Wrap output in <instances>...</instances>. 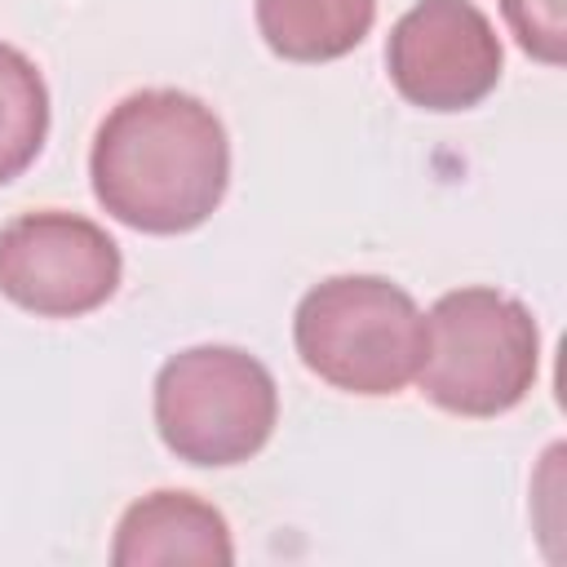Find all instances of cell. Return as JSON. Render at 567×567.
<instances>
[{
	"instance_id": "obj_4",
	"label": "cell",
	"mask_w": 567,
	"mask_h": 567,
	"mask_svg": "<svg viewBox=\"0 0 567 567\" xmlns=\"http://www.w3.org/2000/svg\"><path fill=\"white\" fill-rule=\"evenodd\" d=\"M275 421V377L239 346H190L155 377V430L177 461L239 465L266 447Z\"/></svg>"
},
{
	"instance_id": "obj_1",
	"label": "cell",
	"mask_w": 567,
	"mask_h": 567,
	"mask_svg": "<svg viewBox=\"0 0 567 567\" xmlns=\"http://www.w3.org/2000/svg\"><path fill=\"white\" fill-rule=\"evenodd\" d=\"M89 177L115 221L146 235H182L217 213L230 182V142L195 93L137 89L97 124Z\"/></svg>"
},
{
	"instance_id": "obj_6",
	"label": "cell",
	"mask_w": 567,
	"mask_h": 567,
	"mask_svg": "<svg viewBox=\"0 0 567 567\" xmlns=\"http://www.w3.org/2000/svg\"><path fill=\"white\" fill-rule=\"evenodd\" d=\"M385 66L412 106L465 111L496 89L501 40L474 0H421L394 22Z\"/></svg>"
},
{
	"instance_id": "obj_8",
	"label": "cell",
	"mask_w": 567,
	"mask_h": 567,
	"mask_svg": "<svg viewBox=\"0 0 567 567\" xmlns=\"http://www.w3.org/2000/svg\"><path fill=\"white\" fill-rule=\"evenodd\" d=\"M377 0H257V31L284 62H332L363 44Z\"/></svg>"
},
{
	"instance_id": "obj_9",
	"label": "cell",
	"mask_w": 567,
	"mask_h": 567,
	"mask_svg": "<svg viewBox=\"0 0 567 567\" xmlns=\"http://www.w3.org/2000/svg\"><path fill=\"white\" fill-rule=\"evenodd\" d=\"M49 137V89L35 62L0 40V186L27 173Z\"/></svg>"
},
{
	"instance_id": "obj_2",
	"label": "cell",
	"mask_w": 567,
	"mask_h": 567,
	"mask_svg": "<svg viewBox=\"0 0 567 567\" xmlns=\"http://www.w3.org/2000/svg\"><path fill=\"white\" fill-rule=\"evenodd\" d=\"M540 372V332L523 301L496 288L443 292L425 315L421 394L456 416L518 408Z\"/></svg>"
},
{
	"instance_id": "obj_7",
	"label": "cell",
	"mask_w": 567,
	"mask_h": 567,
	"mask_svg": "<svg viewBox=\"0 0 567 567\" xmlns=\"http://www.w3.org/2000/svg\"><path fill=\"white\" fill-rule=\"evenodd\" d=\"M115 567H151V563H235L230 527L221 509L190 492H151L133 501L115 527L111 545Z\"/></svg>"
},
{
	"instance_id": "obj_3",
	"label": "cell",
	"mask_w": 567,
	"mask_h": 567,
	"mask_svg": "<svg viewBox=\"0 0 567 567\" xmlns=\"http://www.w3.org/2000/svg\"><path fill=\"white\" fill-rule=\"evenodd\" d=\"M301 363L346 394H399L425 354V315L381 275H332L315 284L297 315Z\"/></svg>"
},
{
	"instance_id": "obj_5",
	"label": "cell",
	"mask_w": 567,
	"mask_h": 567,
	"mask_svg": "<svg viewBox=\"0 0 567 567\" xmlns=\"http://www.w3.org/2000/svg\"><path fill=\"white\" fill-rule=\"evenodd\" d=\"M120 270L115 239L80 213L40 208L0 230V292L40 319H75L106 306Z\"/></svg>"
},
{
	"instance_id": "obj_10",
	"label": "cell",
	"mask_w": 567,
	"mask_h": 567,
	"mask_svg": "<svg viewBox=\"0 0 567 567\" xmlns=\"http://www.w3.org/2000/svg\"><path fill=\"white\" fill-rule=\"evenodd\" d=\"M501 13L536 62H567V0H501Z\"/></svg>"
}]
</instances>
